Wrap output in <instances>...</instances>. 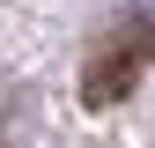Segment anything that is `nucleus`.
<instances>
[{
	"instance_id": "nucleus-1",
	"label": "nucleus",
	"mask_w": 155,
	"mask_h": 148,
	"mask_svg": "<svg viewBox=\"0 0 155 148\" xmlns=\"http://www.w3.org/2000/svg\"><path fill=\"white\" fill-rule=\"evenodd\" d=\"M148 59H155V15H133V22H126V30H118V37H111V45L81 67V104H96V111L118 104L126 89L140 82Z\"/></svg>"
}]
</instances>
